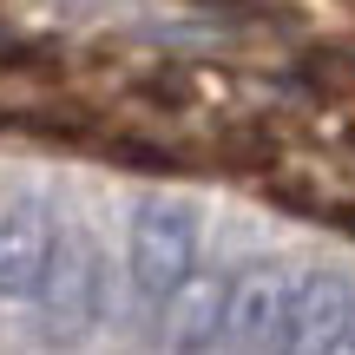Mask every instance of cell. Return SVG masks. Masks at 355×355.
I'll list each match as a JSON object with an SVG mask.
<instances>
[{"mask_svg":"<svg viewBox=\"0 0 355 355\" xmlns=\"http://www.w3.org/2000/svg\"><path fill=\"white\" fill-rule=\"evenodd\" d=\"M112 152H119V158H139V171H178L171 152H152V145H132V139H119Z\"/></svg>","mask_w":355,"mask_h":355,"instance_id":"1","label":"cell"}]
</instances>
